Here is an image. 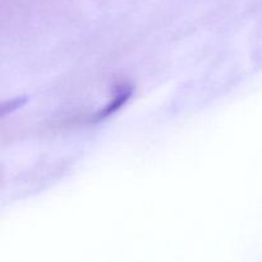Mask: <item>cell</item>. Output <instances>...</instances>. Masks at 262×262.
<instances>
[{"mask_svg": "<svg viewBox=\"0 0 262 262\" xmlns=\"http://www.w3.org/2000/svg\"><path fill=\"white\" fill-rule=\"evenodd\" d=\"M129 96H130V90L128 89V87H124V86L120 87V90L118 91L117 96L114 97V101H113L112 104L107 105V106L105 107L104 113H101V114H100V118L106 117V115L112 114L113 112H115V110L119 109V107L122 106V105L124 104L125 101H127L128 97H129Z\"/></svg>", "mask_w": 262, "mask_h": 262, "instance_id": "1", "label": "cell"}]
</instances>
